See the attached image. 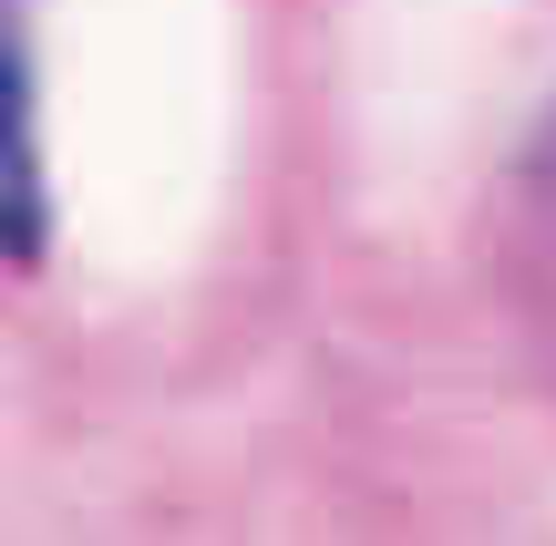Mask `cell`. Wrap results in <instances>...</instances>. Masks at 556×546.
<instances>
[{
    "label": "cell",
    "mask_w": 556,
    "mask_h": 546,
    "mask_svg": "<svg viewBox=\"0 0 556 546\" xmlns=\"http://www.w3.org/2000/svg\"><path fill=\"white\" fill-rule=\"evenodd\" d=\"M52 258V165H41V41L31 0H0V268Z\"/></svg>",
    "instance_id": "6da1fadb"
},
{
    "label": "cell",
    "mask_w": 556,
    "mask_h": 546,
    "mask_svg": "<svg viewBox=\"0 0 556 546\" xmlns=\"http://www.w3.org/2000/svg\"><path fill=\"white\" fill-rule=\"evenodd\" d=\"M495 268H505V300H516L526 341L556 361V103H546L536 135H526L516 176H505V206H495Z\"/></svg>",
    "instance_id": "7a4b0ae2"
}]
</instances>
